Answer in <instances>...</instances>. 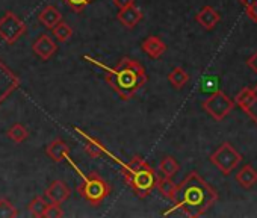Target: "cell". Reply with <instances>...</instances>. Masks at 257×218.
I'll use <instances>...</instances> for the list:
<instances>
[{
  "instance_id": "obj_1",
  "label": "cell",
  "mask_w": 257,
  "mask_h": 218,
  "mask_svg": "<svg viewBox=\"0 0 257 218\" xmlns=\"http://www.w3.org/2000/svg\"><path fill=\"white\" fill-rule=\"evenodd\" d=\"M216 189L207 183L197 171H191L177 185L174 209L191 218L203 216L216 201Z\"/></svg>"
},
{
  "instance_id": "obj_2",
  "label": "cell",
  "mask_w": 257,
  "mask_h": 218,
  "mask_svg": "<svg viewBox=\"0 0 257 218\" xmlns=\"http://www.w3.org/2000/svg\"><path fill=\"white\" fill-rule=\"evenodd\" d=\"M106 70V76L104 80L106 83L124 100H131L149 80L147 73L144 70V67L132 59L124 56L122 59H119V62L112 67H103Z\"/></svg>"
},
{
  "instance_id": "obj_3",
  "label": "cell",
  "mask_w": 257,
  "mask_h": 218,
  "mask_svg": "<svg viewBox=\"0 0 257 218\" xmlns=\"http://www.w3.org/2000/svg\"><path fill=\"white\" fill-rule=\"evenodd\" d=\"M121 174L124 176V180L127 186L134 191V194L138 198H147L152 191L156 188L158 174L153 170V167L144 161L141 156H134L128 164L122 165Z\"/></svg>"
},
{
  "instance_id": "obj_4",
  "label": "cell",
  "mask_w": 257,
  "mask_h": 218,
  "mask_svg": "<svg viewBox=\"0 0 257 218\" xmlns=\"http://www.w3.org/2000/svg\"><path fill=\"white\" fill-rule=\"evenodd\" d=\"M77 192L92 206H98L110 194V186L101 176H98L97 173H91L85 176L83 182L77 186Z\"/></svg>"
},
{
  "instance_id": "obj_5",
  "label": "cell",
  "mask_w": 257,
  "mask_h": 218,
  "mask_svg": "<svg viewBox=\"0 0 257 218\" xmlns=\"http://www.w3.org/2000/svg\"><path fill=\"white\" fill-rule=\"evenodd\" d=\"M209 159L224 176H228L243 158L230 143H224L210 155Z\"/></svg>"
},
{
  "instance_id": "obj_6",
  "label": "cell",
  "mask_w": 257,
  "mask_h": 218,
  "mask_svg": "<svg viewBox=\"0 0 257 218\" xmlns=\"http://www.w3.org/2000/svg\"><path fill=\"white\" fill-rule=\"evenodd\" d=\"M234 107V101L222 91L212 92L204 101L203 109L216 122H222Z\"/></svg>"
},
{
  "instance_id": "obj_7",
  "label": "cell",
  "mask_w": 257,
  "mask_h": 218,
  "mask_svg": "<svg viewBox=\"0 0 257 218\" xmlns=\"http://www.w3.org/2000/svg\"><path fill=\"white\" fill-rule=\"evenodd\" d=\"M26 31V23L11 11L5 13V16L0 19V38L8 44L17 43Z\"/></svg>"
},
{
  "instance_id": "obj_8",
  "label": "cell",
  "mask_w": 257,
  "mask_h": 218,
  "mask_svg": "<svg viewBox=\"0 0 257 218\" xmlns=\"http://www.w3.org/2000/svg\"><path fill=\"white\" fill-rule=\"evenodd\" d=\"M20 86V79L8 68V65L0 59V104H2L17 88Z\"/></svg>"
},
{
  "instance_id": "obj_9",
  "label": "cell",
  "mask_w": 257,
  "mask_h": 218,
  "mask_svg": "<svg viewBox=\"0 0 257 218\" xmlns=\"http://www.w3.org/2000/svg\"><path fill=\"white\" fill-rule=\"evenodd\" d=\"M32 49H34V53H35L38 58H41L43 61H49V59L56 53L58 46H56V43L50 38V35L41 34V35L34 41Z\"/></svg>"
},
{
  "instance_id": "obj_10",
  "label": "cell",
  "mask_w": 257,
  "mask_h": 218,
  "mask_svg": "<svg viewBox=\"0 0 257 218\" xmlns=\"http://www.w3.org/2000/svg\"><path fill=\"white\" fill-rule=\"evenodd\" d=\"M195 22L206 31H213L216 28V25L221 22V14L212 8V7H203L197 16H195Z\"/></svg>"
},
{
  "instance_id": "obj_11",
  "label": "cell",
  "mask_w": 257,
  "mask_h": 218,
  "mask_svg": "<svg viewBox=\"0 0 257 218\" xmlns=\"http://www.w3.org/2000/svg\"><path fill=\"white\" fill-rule=\"evenodd\" d=\"M70 194H71V191L64 180H53L49 185V188L46 189V197L50 203L62 204L65 200H68Z\"/></svg>"
},
{
  "instance_id": "obj_12",
  "label": "cell",
  "mask_w": 257,
  "mask_h": 218,
  "mask_svg": "<svg viewBox=\"0 0 257 218\" xmlns=\"http://www.w3.org/2000/svg\"><path fill=\"white\" fill-rule=\"evenodd\" d=\"M116 19L124 28L134 29L143 20V11L140 8H137L135 5H132V7L119 10V13L116 14Z\"/></svg>"
},
{
  "instance_id": "obj_13",
  "label": "cell",
  "mask_w": 257,
  "mask_h": 218,
  "mask_svg": "<svg viewBox=\"0 0 257 218\" xmlns=\"http://www.w3.org/2000/svg\"><path fill=\"white\" fill-rule=\"evenodd\" d=\"M141 47H143L144 53L149 58H152V59H159L167 52V44L159 37H155V35L147 37L143 41V46Z\"/></svg>"
},
{
  "instance_id": "obj_14",
  "label": "cell",
  "mask_w": 257,
  "mask_h": 218,
  "mask_svg": "<svg viewBox=\"0 0 257 218\" xmlns=\"http://www.w3.org/2000/svg\"><path fill=\"white\" fill-rule=\"evenodd\" d=\"M234 180L237 185H240L242 188L245 189H249L252 188L255 183H257V170L249 165V164H245L234 176Z\"/></svg>"
},
{
  "instance_id": "obj_15",
  "label": "cell",
  "mask_w": 257,
  "mask_h": 218,
  "mask_svg": "<svg viewBox=\"0 0 257 218\" xmlns=\"http://www.w3.org/2000/svg\"><path fill=\"white\" fill-rule=\"evenodd\" d=\"M46 155L53 161V162H61L70 155V147L65 141L62 140H55L46 147Z\"/></svg>"
},
{
  "instance_id": "obj_16",
  "label": "cell",
  "mask_w": 257,
  "mask_h": 218,
  "mask_svg": "<svg viewBox=\"0 0 257 218\" xmlns=\"http://www.w3.org/2000/svg\"><path fill=\"white\" fill-rule=\"evenodd\" d=\"M38 20H40L47 29H53L59 22H62V14H61V11H59L56 7L49 5V7H46V8L40 13Z\"/></svg>"
},
{
  "instance_id": "obj_17",
  "label": "cell",
  "mask_w": 257,
  "mask_h": 218,
  "mask_svg": "<svg viewBox=\"0 0 257 218\" xmlns=\"http://www.w3.org/2000/svg\"><path fill=\"white\" fill-rule=\"evenodd\" d=\"M76 131L83 137V140H85V152H86L91 158H100V156H103V155L107 153V152H106V147H104L98 140L91 138L89 135H86L85 132H82V131L77 129V128H76Z\"/></svg>"
},
{
  "instance_id": "obj_18",
  "label": "cell",
  "mask_w": 257,
  "mask_h": 218,
  "mask_svg": "<svg viewBox=\"0 0 257 218\" xmlns=\"http://www.w3.org/2000/svg\"><path fill=\"white\" fill-rule=\"evenodd\" d=\"M156 188L159 189L161 195L170 201H176V192H177V185L174 183L173 177H158V182H156Z\"/></svg>"
},
{
  "instance_id": "obj_19",
  "label": "cell",
  "mask_w": 257,
  "mask_h": 218,
  "mask_svg": "<svg viewBox=\"0 0 257 218\" xmlns=\"http://www.w3.org/2000/svg\"><path fill=\"white\" fill-rule=\"evenodd\" d=\"M168 82L176 88V89H180L183 88L188 82H189V73L182 68V67H176L170 71L168 74Z\"/></svg>"
},
{
  "instance_id": "obj_20",
  "label": "cell",
  "mask_w": 257,
  "mask_h": 218,
  "mask_svg": "<svg viewBox=\"0 0 257 218\" xmlns=\"http://www.w3.org/2000/svg\"><path fill=\"white\" fill-rule=\"evenodd\" d=\"M179 168H180V165L173 156H165L159 164V171L165 177H173L174 174H177Z\"/></svg>"
},
{
  "instance_id": "obj_21",
  "label": "cell",
  "mask_w": 257,
  "mask_h": 218,
  "mask_svg": "<svg viewBox=\"0 0 257 218\" xmlns=\"http://www.w3.org/2000/svg\"><path fill=\"white\" fill-rule=\"evenodd\" d=\"M7 135H8V138H10L11 141H14V143H17V144H20V143H23V141H26V140H28L29 132H28V129H26L23 125L16 123L14 126H11V128H10V131L7 132Z\"/></svg>"
},
{
  "instance_id": "obj_22",
  "label": "cell",
  "mask_w": 257,
  "mask_h": 218,
  "mask_svg": "<svg viewBox=\"0 0 257 218\" xmlns=\"http://www.w3.org/2000/svg\"><path fill=\"white\" fill-rule=\"evenodd\" d=\"M242 111L257 125V85L251 88V95L249 100L246 103V106L242 109Z\"/></svg>"
},
{
  "instance_id": "obj_23",
  "label": "cell",
  "mask_w": 257,
  "mask_h": 218,
  "mask_svg": "<svg viewBox=\"0 0 257 218\" xmlns=\"http://www.w3.org/2000/svg\"><path fill=\"white\" fill-rule=\"evenodd\" d=\"M52 31H53L55 38H56L58 41H61V43H67V41L73 37V29H71L70 25L65 23V22H59Z\"/></svg>"
},
{
  "instance_id": "obj_24",
  "label": "cell",
  "mask_w": 257,
  "mask_h": 218,
  "mask_svg": "<svg viewBox=\"0 0 257 218\" xmlns=\"http://www.w3.org/2000/svg\"><path fill=\"white\" fill-rule=\"evenodd\" d=\"M47 206H49V201H47L44 197H35V198H32V201L29 203L28 209H29V212H31L34 216L41 218V216H44V212H46Z\"/></svg>"
},
{
  "instance_id": "obj_25",
  "label": "cell",
  "mask_w": 257,
  "mask_h": 218,
  "mask_svg": "<svg viewBox=\"0 0 257 218\" xmlns=\"http://www.w3.org/2000/svg\"><path fill=\"white\" fill-rule=\"evenodd\" d=\"M19 216V210L16 206L7 200V198H0V218H16Z\"/></svg>"
},
{
  "instance_id": "obj_26",
  "label": "cell",
  "mask_w": 257,
  "mask_h": 218,
  "mask_svg": "<svg viewBox=\"0 0 257 218\" xmlns=\"http://www.w3.org/2000/svg\"><path fill=\"white\" fill-rule=\"evenodd\" d=\"M246 17L257 23V0H239Z\"/></svg>"
},
{
  "instance_id": "obj_27",
  "label": "cell",
  "mask_w": 257,
  "mask_h": 218,
  "mask_svg": "<svg viewBox=\"0 0 257 218\" xmlns=\"http://www.w3.org/2000/svg\"><path fill=\"white\" fill-rule=\"evenodd\" d=\"M44 216L46 218H61V216H64V210H62L59 203H50L49 201V206L44 212Z\"/></svg>"
},
{
  "instance_id": "obj_28",
  "label": "cell",
  "mask_w": 257,
  "mask_h": 218,
  "mask_svg": "<svg viewBox=\"0 0 257 218\" xmlns=\"http://www.w3.org/2000/svg\"><path fill=\"white\" fill-rule=\"evenodd\" d=\"M64 2L74 11V13H82L85 7H88L92 0H64Z\"/></svg>"
},
{
  "instance_id": "obj_29",
  "label": "cell",
  "mask_w": 257,
  "mask_h": 218,
  "mask_svg": "<svg viewBox=\"0 0 257 218\" xmlns=\"http://www.w3.org/2000/svg\"><path fill=\"white\" fill-rule=\"evenodd\" d=\"M203 85H204V88H201V91H209L210 94H212V92L219 91V83H218V79H216V77L204 79Z\"/></svg>"
},
{
  "instance_id": "obj_30",
  "label": "cell",
  "mask_w": 257,
  "mask_h": 218,
  "mask_svg": "<svg viewBox=\"0 0 257 218\" xmlns=\"http://www.w3.org/2000/svg\"><path fill=\"white\" fill-rule=\"evenodd\" d=\"M246 65H248V68H251L257 74V50L246 59Z\"/></svg>"
},
{
  "instance_id": "obj_31",
  "label": "cell",
  "mask_w": 257,
  "mask_h": 218,
  "mask_svg": "<svg viewBox=\"0 0 257 218\" xmlns=\"http://www.w3.org/2000/svg\"><path fill=\"white\" fill-rule=\"evenodd\" d=\"M113 5L118 8V10H122V8H127V7H132L135 5V0H112Z\"/></svg>"
}]
</instances>
